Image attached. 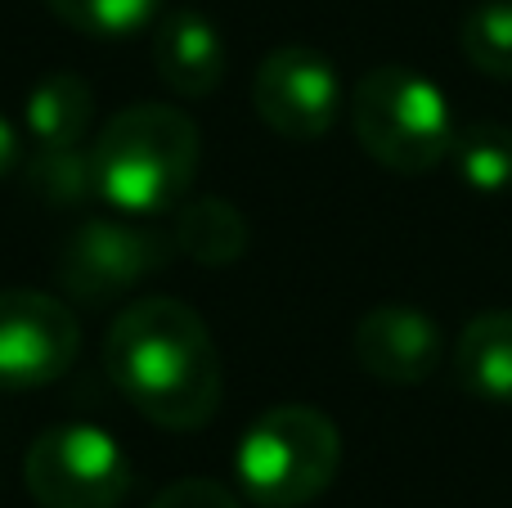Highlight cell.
Segmentation results:
<instances>
[{"label": "cell", "instance_id": "1", "mask_svg": "<svg viewBox=\"0 0 512 508\" xmlns=\"http://www.w3.org/2000/svg\"><path fill=\"white\" fill-rule=\"evenodd\" d=\"M104 365L149 423L198 432L221 405V356L203 315L176 297H140L113 320Z\"/></svg>", "mask_w": 512, "mask_h": 508}, {"label": "cell", "instance_id": "2", "mask_svg": "<svg viewBox=\"0 0 512 508\" xmlns=\"http://www.w3.org/2000/svg\"><path fill=\"white\" fill-rule=\"evenodd\" d=\"M203 158L198 126L171 104H131L113 113L90 149L95 194L122 216H162L189 194Z\"/></svg>", "mask_w": 512, "mask_h": 508}, {"label": "cell", "instance_id": "3", "mask_svg": "<svg viewBox=\"0 0 512 508\" xmlns=\"http://www.w3.org/2000/svg\"><path fill=\"white\" fill-rule=\"evenodd\" d=\"M342 468V432L310 405H274L243 432L234 473L256 508H306Z\"/></svg>", "mask_w": 512, "mask_h": 508}, {"label": "cell", "instance_id": "4", "mask_svg": "<svg viewBox=\"0 0 512 508\" xmlns=\"http://www.w3.org/2000/svg\"><path fill=\"white\" fill-rule=\"evenodd\" d=\"M351 122L364 153L400 176H423L450 158V99L432 77L414 68L387 63V68H373L369 77H360L351 95Z\"/></svg>", "mask_w": 512, "mask_h": 508}, {"label": "cell", "instance_id": "5", "mask_svg": "<svg viewBox=\"0 0 512 508\" xmlns=\"http://www.w3.org/2000/svg\"><path fill=\"white\" fill-rule=\"evenodd\" d=\"M23 482L41 508H122L135 473L113 432L95 423H59L27 446Z\"/></svg>", "mask_w": 512, "mask_h": 508}, {"label": "cell", "instance_id": "6", "mask_svg": "<svg viewBox=\"0 0 512 508\" xmlns=\"http://www.w3.org/2000/svg\"><path fill=\"white\" fill-rule=\"evenodd\" d=\"M171 248H176L171 234L144 225V216L117 212L108 221H81L63 243L54 275L68 297L86 306H108L158 275L171 261Z\"/></svg>", "mask_w": 512, "mask_h": 508}, {"label": "cell", "instance_id": "7", "mask_svg": "<svg viewBox=\"0 0 512 508\" xmlns=\"http://www.w3.org/2000/svg\"><path fill=\"white\" fill-rule=\"evenodd\" d=\"M252 104L283 140H319L342 113V77L310 45H279L256 68Z\"/></svg>", "mask_w": 512, "mask_h": 508}, {"label": "cell", "instance_id": "8", "mask_svg": "<svg viewBox=\"0 0 512 508\" xmlns=\"http://www.w3.org/2000/svg\"><path fill=\"white\" fill-rule=\"evenodd\" d=\"M77 320L68 302L32 288L0 293V392H27L68 374L77 360Z\"/></svg>", "mask_w": 512, "mask_h": 508}, {"label": "cell", "instance_id": "9", "mask_svg": "<svg viewBox=\"0 0 512 508\" xmlns=\"http://www.w3.org/2000/svg\"><path fill=\"white\" fill-rule=\"evenodd\" d=\"M355 360L364 374L391 387H414L441 369L445 342L432 315L414 311V306H378L355 324Z\"/></svg>", "mask_w": 512, "mask_h": 508}, {"label": "cell", "instance_id": "10", "mask_svg": "<svg viewBox=\"0 0 512 508\" xmlns=\"http://www.w3.org/2000/svg\"><path fill=\"white\" fill-rule=\"evenodd\" d=\"M225 41L216 23L198 9H171L162 14L158 36H153V68L162 86H171L185 99L212 95L225 81Z\"/></svg>", "mask_w": 512, "mask_h": 508}, {"label": "cell", "instance_id": "11", "mask_svg": "<svg viewBox=\"0 0 512 508\" xmlns=\"http://www.w3.org/2000/svg\"><path fill=\"white\" fill-rule=\"evenodd\" d=\"M454 374L477 401L512 405V311H486L463 324L454 342Z\"/></svg>", "mask_w": 512, "mask_h": 508}, {"label": "cell", "instance_id": "12", "mask_svg": "<svg viewBox=\"0 0 512 508\" xmlns=\"http://www.w3.org/2000/svg\"><path fill=\"white\" fill-rule=\"evenodd\" d=\"M90 117H95V95L77 72H50L23 99V122L36 144H81Z\"/></svg>", "mask_w": 512, "mask_h": 508}, {"label": "cell", "instance_id": "13", "mask_svg": "<svg viewBox=\"0 0 512 508\" xmlns=\"http://www.w3.org/2000/svg\"><path fill=\"white\" fill-rule=\"evenodd\" d=\"M176 248L198 266H234L248 252V221L234 203L225 198H198L176 212V230H171Z\"/></svg>", "mask_w": 512, "mask_h": 508}, {"label": "cell", "instance_id": "14", "mask_svg": "<svg viewBox=\"0 0 512 508\" xmlns=\"http://www.w3.org/2000/svg\"><path fill=\"white\" fill-rule=\"evenodd\" d=\"M450 162L468 189H477V194H504V189H512V126L468 122L463 131H454Z\"/></svg>", "mask_w": 512, "mask_h": 508}, {"label": "cell", "instance_id": "15", "mask_svg": "<svg viewBox=\"0 0 512 508\" xmlns=\"http://www.w3.org/2000/svg\"><path fill=\"white\" fill-rule=\"evenodd\" d=\"M27 189L50 207H81L95 194L90 149H81V144H41L27 162Z\"/></svg>", "mask_w": 512, "mask_h": 508}, {"label": "cell", "instance_id": "16", "mask_svg": "<svg viewBox=\"0 0 512 508\" xmlns=\"http://www.w3.org/2000/svg\"><path fill=\"white\" fill-rule=\"evenodd\" d=\"M45 5L59 23L90 41H131L162 14L167 0H45Z\"/></svg>", "mask_w": 512, "mask_h": 508}, {"label": "cell", "instance_id": "17", "mask_svg": "<svg viewBox=\"0 0 512 508\" xmlns=\"http://www.w3.org/2000/svg\"><path fill=\"white\" fill-rule=\"evenodd\" d=\"M459 45L477 72L512 81V0H481L463 14Z\"/></svg>", "mask_w": 512, "mask_h": 508}, {"label": "cell", "instance_id": "18", "mask_svg": "<svg viewBox=\"0 0 512 508\" xmlns=\"http://www.w3.org/2000/svg\"><path fill=\"white\" fill-rule=\"evenodd\" d=\"M149 508H243L239 495L225 491L212 477H185V482L167 486Z\"/></svg>", "mask_w": 512, "mask_h": 508}, {"label": "cell", "instance_id": "19", "mask_svg": "<svg viewBox=\"0 0 512 508\" xmlns=\"http://www.w3.org/2000/svg\"><path fill=\"white\" fill-rule=\"evenodd\" d=\"M18 158H23V149H18V131L5 122V117H0V180L18 167Z\"/></svg>", "mask_w": 512, "mask_h": 508}]
</instances>
